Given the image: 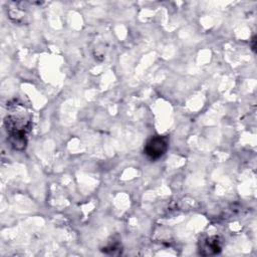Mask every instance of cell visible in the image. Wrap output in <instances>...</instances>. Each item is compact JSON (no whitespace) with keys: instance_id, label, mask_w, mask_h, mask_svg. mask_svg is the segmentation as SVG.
<instances>
[{"instance_id":"6da1fadb","label":"cell","mask_w":257,"mask_h":257,"mask_svg":"<svg viewBox=\"0 0 257 257\" xmlns=\"http://www.w3.org/2000/svg\"><path fill=\"white\" fill-rule=\"evenodd\" d=\"M168 150V140L162 136L152 137L145 145V154L153 160L161 158Z\"/></svg>"},{"instance_id":"7a4b0ae2","label":"cell","mask_w":257,"mask_h":257,"mask_svg":"<svg viewBox=\"0 0 257 257\" xmlns=\"http://www.w3.org/2000/svg\"><path fill=\"white\" fill-rule=\"evenodd\" d=\"M200 250H202V252L206 251V252H204V255H211V254L218 253L221 250V245H220L219 239L215 236L207 238L204 241Z\"/></svg>"}]
</instances>
